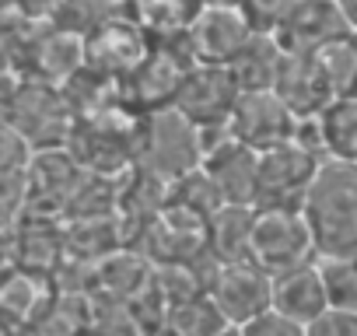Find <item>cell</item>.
Returning <instances> with one entry per match:
<instances>
[{"label": "cell", "instance_id": "15", "mask_svg": "<svg viewBox=\"0 0 357 336\" xmlns=\"http://www.w3.org/2000/svg\"><path fill=\"white\" fill-rule=\"evenodd\" d=\"M273 308L284 312L287 319L301 322V326L315 322L329 308V294H326V280H322L319 259L273 277Z\"/></svg>", "mask_w": 357, "mask_h": 336}, {"label": "cell", "instance_id": "9", "mask_svg": "<svg viewBox=\"0 0 357 336\" xmlns=\"http://www.w3.org/2000/svg\"><path fill=\"white\" fill-rule=\"evenodd\" d=\"M350 25L336 0H294V8L273 32L287 56H319L329 43L347 36Z\"/></svg>", "mask_w": 357, "mask_h": 336}, {"label": "cell", "instance_id": "10", "mask_svg": "<svg viewBox=\"0 0 357 336\" xmlns=\"http://www.w3.org/2000/svg\"><path fill=\"white\" fill-rule=\"evenodd\" d=\"M84 67H88L84 63V36L56 29L53 22H39L32 29V36L25 43V56H22V74L63 88Z\"/></svg>", "mask_w": 357, "mask_h": 336}, {"label": "cell", "instance_id": "22", "mask_svg": "<svg viewBox=\"0 0 357 336\" xmlns=\"http://www.w3.org/2000/svg\"><path fill=\"white\" fill-rule=\"evenodd\" d=\"M329 308L357 312V256H336V259H319Z\"/></svg>", "mask_w": 357, "mask_h": 336}, {"label": "cell", "instance_id": "1", "mask_svg": "<svg viewBox=\"0 0 357 336\" xmlns=\"http://www.w3.org/2000/svg\"><path fill=\"white\" fill-rule=\"evenodd\" d=\"M319 259L357 256V165L322 161L301 204Z\"/></svg>", "mask_w": 357, "mask_h": 336}, {"label": "cell", "instance_id": "24", "mask_svg": "<svg viewBox=\"0 0 357 336\" xmlns=\"http://www.w3.org/2000/svg\"><path fill=\"white\" fill-rule=\"evenodd\" d=\"M242 336H308V326H301V322L287 319L284 312L270 308V312L256 315L252 322H245Z\"/></svg>", "mask_w": 357, "mask_h": 336}, {"label": "cell", "instance_id": "26", "mask_svg": "<svg viewBox=\"0 0 357 336\" xmlns=\"http://www.w3.org/2000/svg\"><path fill=\"white\" fill-rule=\"evenodd\" d=\"M4 8H11V11H18V15H29V18H36V22H46L53 0H4Z\"/></svg>", "mask_w": 357, "mask_h": 336}, {"label": "cell", "instance_id": "11", "mask_svg": "<svg viewBox=\"0 0 357 336\" xmlns=\"http://www.w3.org/2000/svg\"><path fill=\"white\" fill-rule=\"evenodd\" d=\"M298 116L284 105L277 91H249L242 95L235 116H231V133L256 154H266L273 147H284L294 140Z\"/></svg>", "mask_w": 357, "mask_h": 336}, {"label": "cell", "instance_id": "13", "mask_svg": "<svg viewBox=\"0 0 357 336\" xmlns=\"http://www.w3.org/2000/svg\"><path fill=\"white\" fill-rule=\"evenodd\" d=\"M204 176L218 190L221 204H245L256 207V186H259V154L245 147L242 140H225L221 147L204 154Z\"/></svg>", "mask_w": 357, "mask_h": 336}, {"label": "cell", "instance_id": "12", "mask_svg": "<svg viewBox=\"0 0 357 336\" xmlns=\"http://www.w3.org/2000/svg\"><path fill=\"white\" fill-rule=\"evenodd\" d=\"M252 25L242 15V8H204L197 25L190 29V43L197 53V63L231 67L238 53L252 43Z\"/></svg>", "mask_w": 357, "mask_h": 336}, {"label": "cell", "instance_id": "2", "mask_svg": "<svg viewBox=\"0 0 357 336\" xmlns=\"http://www.w3.org/2000/svg\"><path fill=\"white\" fill-rule=\"evenodd\" d=\"M193 67H197V53H193L190 32L154 43V53L123 81L126 105L144 112V116L161 112V109H175V98L183 91V81Z\"/></svg>", "mask_w": 357, "mask_h": 336}, {"label": "cell", "instance_id": "17", "mask_svg": "<svg viewBox=\"0 0 357 336\" xmlns=\"http://www.w3.org/2000/svg\"><path fill=\"white\" fill-rule=\"evenodd\" d=\"M252 231H256V207L245 204H221L211 221V249L225 263L252 259Z\"/></svg>", "mask_w": 357, "mask_h": 336}, {"label": "cell", "instance_id": "5", "mask_svg": "<svg viewBox=\"0 0 357 336\" xmlns=\"http://www.w3.org/2000/svg\"><path fill=\"white\" fill-rule=\"evenodd\" d=\"M322 168V158L308 154L305 147H298L294 140L284 147H273L266 154H259V186H256V211L266 207H287V211H301L308 186L315 183Z\"/></svg>", "mask_w": 357, "mask_h": 336}, {"label": "cell", "instance_id": "6", "mask_svg": "<svg viewBox=\"0 0 357 336\" xmlns=\"http://www.w3.org/2000/svg\"><path fill=\"white\" fill-rule=\"evenodd\" d=\"M242 84L235 77L231 67H214V63H197L186 81L183 91L175 98V109L183 112L197 130H211V126H228L238 102H242Z\"/></svg>", "mask_w": 357, "mask_h": 336}, {"label": "cell", "instance_id": "25", "mask_svg": "<svg viewBox=\"0 0 357 336\" xmlns=\"http://www.w3.org/2000/svg\"><path fill=\"white\" fill-rule=\"evenodd\" d=\"M308 336H357V312L326 308L315 322H308Z\"/></svg>", "mask_w": 357, "mask_h": 336}, {"label": "cell", "instance_id": "21", "mask_svg": "<svg viewBox=\"0 0 357 336\" xmlns=\"http://www.w3.org/2000/svg\"><path fill=\"white\" fill-rule=\"evenodd\" d=\"M319 63L336 98H357V32L354 29L340 36L336 43H329L319 53Z\"/></svg>", "mask_w": 357, "mask_h": 336}, {"label": "cell", "instance_id": "16", "mask_svg": "<svg viewBox=\"0 0 357 336\" xmlns=\"http://www.w3.org/2000/svg\"><path fill=\"white\" fill-rule=\"evenodd\" d=\"M126 15L137 18L154 43L186 36L204 15V0H126Z\"/></svg>", "mask_w": 357, "mask_h": 336}, {"label": "cell", "instance_id": "29", "mask_svg": "<svg viewBox=\"0 0 357 336\" xmlns=\"http://www.w3.org/2000/svg\"><path fill=\"white\" fill-rule=\"evenodd\" d=\"M218 336H242V329H235V326H228V329H221Z\"/></svg>", "mask_w": 357, "mask_h": 336}, {"label": "cell", "instance_id": "19", "mask_svg": "<svg viewBox=\"0 0 357 336\" xmlns=\"http://www.w3.org/2000/svg\"><path fill=\"white\" fill-rule=\"evenodd\" d=\"M319 123L326 140V161L357 165V98H333L319 112Z\"/></svg>", "mask_w": 357, "mask_h": 336}, {"label": "cell", "instance_id": "8", "mask_svg": "<svg viewBox=\"0 0 357 336\" xmlns=\"http://www.w3.org/2000/svg\"><path fill=\"white\" fill-rule=\"evenodd\" d=\"M207 294L218 305V312L225 315V322L242 329L245 322H252L256 315L273 308V277L252 259L225 263L214 273Z\"/></svg>", "mask_w": 357, "mask_h": 336}, {"label": "cell", "instance_id": "7", "mask_svg": "<svg viewBox=\"0 0 357 336\" xmlns=\"http://www.w3.org/2000/svg\"><path fill=\"white\" fill-rule=\"evenodd\" d=\"M151 53H154L151 32L126 11L112 15L109 22H102L84 36V63L119 81H126Z\"/></svg>", "mask_w": 357, "mask_h": 336}, {"label": "cell", "instance_id": "23", "mask_svg": "<svg viewBox=\"0 0 357 336\" xmlns=\"http://www.w3.org/2000/svg\"><path fill=\"white\" fill-rule=\"evenodd\" d=\"M291 8L294 0H242V15L249 18L256 36H273Z\"/></svg>", "mask_w": 357, "mask_h": 336}, {"label": "cell", "instance_id": "20", "mask_svg": "<svg viewBox=\"0 0 357 336\" xmlns=\"http://www.w3.org/2000/svg\"><path fill=\"white\" fill-rule=\"evenodd\" d=\"M119 11H126L123 0H53L46 22H53L56 29L88 36L91 29H98L102 22H109Z\"/></svg>", "mask_w": 357, "mask_h": 336}, {"label": "cell", "instance_id": "3", "mask_svg": "<svg viewBox=\"0 0 357 336\" xmlns=\"http://www.w3.org/2000/svg\"><path fill=\"white\" fill-rule=\"evenodd\" d=\"M140 165L158 176H172V179H186L200 172V165H204L200 130L178 109H161V112L144 116Z\"/></svg>", "mask_w": 357, "mask_h": 336}, {"label": "cell", "instance_id": "14", "mask_svg": "<svg viewBox=\"0 0 357 336\" xmlns=\"http://www.w3.org/2000/svg\"><path fill=\"white\" fill-rule=\"evenodd\" d=\"M273 91L284 98V105L298 119L319 116L336 98L319 56H284V67H280V77H277Z\"/></svg>", "mask_w": 357, "mask_h": 336}, {"label": "cell", "instance_id": "18", "mask_svg": "<svg viewBox=\"0 0 357 336\" xmlns=\"http://www.w3.org/2000/svg\"><path fill=\"white\" fill-rule=\"evenodd\" d=\"M284 49L273 36H252V43L238 53V60L231 63L242 91H273L277 88V77H280V67H284Z\"/></svg>", "mask_w": 357, "mask_h": 336}, {"label": "cell", "instance_id": "28", "mask_svg": "<svg viewBox=\"0 0 357 336\" xmlns=\"http://www.w3.org/2000/svg\"><path fill=\"white\" fill-rule=\"evenodd\" d=\"M204 8H242V0H204Z\"/></svg>", "mask_w": 357, "mask_h": 336}, {"label": "cell", "instance_id": "4", "mask_svg": "<svg viewBox=\"0 0 357 336\" xmlns=\"http://www.w3.org/2000/svg\"><path fill=\"white\" fill-rule=\"evenodd\" d=\"M315 259H319V249H315L312 228L301 211H287V207L256 211L252 263H259L270 277H277V273H287Z\"/></svg>", "mask_w": 357, "mask_h": 336}, {"label": "cell", "instance_id": "30", "mask_svg": "<svg viewBox=\"0 0 357 336\" xmlns=\"http://www.w3.org/2000/svg\"><path fill=\"white\" fill-rule=\"evenodd\" d=\"M123 4H126V0H123Z\"/></svg>", "mask_w": 357, "mask_h": 336}, {"label": "cell", "instance_id": "27", "mask_svg": "<svg viewBox=\"0 0 357 336\" xmlns=\"http://www.w3.org/2000/svg\"><path fill=\"white\" fill-rule=\"evenodd\" d=\"M340 4V11H343V18H347V25L357 32V0H336Z\"/></svg>", "mask_w": 357, "mask_h": 336}]
</instances>
